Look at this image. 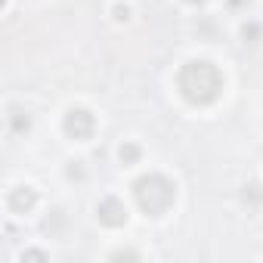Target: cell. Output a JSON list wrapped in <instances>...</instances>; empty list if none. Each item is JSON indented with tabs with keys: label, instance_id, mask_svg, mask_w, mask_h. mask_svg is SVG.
<instances>
[{
	"label": "cell",
	"instance_id": "cell-1",
	"mask_svg": "<svg viewBox=\"0 0 263 263\" xmlns=\"http://www.w3.org/2000/svg\"><path fill=\"white\" fill-rule=\"evenodd\" d=\"M174 84H177V93H180L189 105L208 108V105H214V102L223 96V90H226V74H223L220 65L211 62V59H186V62L177 68Z\"/></svg>",
	"mask_w": 263,
	"mask_h": 263
},
{
	"label": "cell",
	"instance_id": "cell-2",
	"mask_svg": "<svg viewBox=\"0 0 263 263\" xmlns=\"http://www.w3.org/2000/svg\"><path fill=\"white\" fill-rule=\"evenodd\" d=\"M134 201L146 217H164L177 204V183L161 171H149L134 180Z\"/></svg>",
	"mask_w": 263,
	"mask_h": 263
},
{
	"label": "cell",
	"instance_id": "cell-3",
	"mask_svg": "<svg viewBox=\"0 0 263 263\" xmlns=\"http://www.w3.org/2000/svg\"><path fill=\"white\" fill-rule=\"evenodd\" d=\"M96 127H99L96 115H93L90 108H84V105H71V108L62 115V134H65L71 143H87V140H93V137H96Z\"/></svg>",
	"mask_w": 263,
	"mask_h": 263
},
{
	"label": "cell",
	"instance_id": "cell-4",
	"mask_svg": "<svg viewBox=\"0 0 263 263\" xmlns=\"http://www.w3.org/2000/svg\"><path fill=\"white\" fill-rule=\"evenodd\" d=\"M127 204L118 198V195H105L96 201V220L105 226V229H121L127 223Z\"/></svg>",
	"mask_w": 263,
	"mask_h": 263
},
{
	"label": "cell",
	"instance_id": "cell-5",
	"mask_svg": "<svg viewBox=\"0 0 263 263\" xmlns=\"http://www.w3.org/2000/svg\"><path fill=\"white\" fill-rule=\"evenodd\" d=\"M7 208L13 211V214H31L34 208H37V189L34 186H16L10 195H7Z\"/></svg>",
	"mask_w": 263,
	"mask_h": 263
},
{
	"label": "cell",
	"instance_id": "cell-6",
	"mask_svg": "<svg viewBox=\"0 0 263 263\" xmlns=\"http://www.w3.org/2000/svg\"><path fill=\"white\" fill-rule=\"evenodd\" d=\"M118 161H121L124 167H134V164H140V161H143V149H140L137 143L124 140V143L118 146Z\"/></svg>",
	"mask_w": 263,
	"mask_h": 263
},
{
	"label": "cell",
	"instance_id": "cell-7",
	"mask_svg": "<svg viewBox=\"0 0 263 263\" xmlns=\"http://www.w3.org/2000/svg\"><path fill=\"white\" fill-rule=\"evenodd\" d=\"M10 130H13L16 137L28 134V130H31V115L22 111V108H13V115H10Z\"/></svg>",
	"mask_w": 263,
	"mask_h": 263
},
{
	"label": "cell",
	"instance_id": "cell-8",
	"mask_svg": "<svg viewBox=\"0 0 263 263\" xmlns=\"http://www.w3.org/2000/svg\"><path fill=\"white\" fill-rule=\"evenodd\" d=\"M241 201L251 204V208L263 204V186H260V183H245V186H241Z\"/></svg>",
	"mask_w": 263,
	"mask_h": 263
},
{
	"label": "cell",
	"instance_id": "cell-9",
	"mask_svg": "<svg viewBox=\"0 0 263 263\" xmlns=\"http://www.w3.org/2000/svg\"><path fill=\"white\" fill-rule=\"evenodd\" d=\"M260 37H263V28H260V22H254V19H248V22L241 25V44H245V47H248V44L254 47V44H257Z\"/></svg>",
	"mask_w": 263,
	"mask_h": 263
},
{
	"label": "cell",
	"instance_id": "cell-10",
	"mask_svg": "<svg viewBox=\"0 0 263 263\" xmlns=\"http://www.w3.org/2000/svg\"><path fill=\"white\" fill-rule=\"evenodd\" d=\"M65 177H68V180H84V177H87V174H84V161H68Z\"/></svg>",
	"mask_w": 263,
	"mask_h": 263
},
{
	"label": "cell",
	"instance_id": "cell-11",
	"mask_svg": "<svg viewBox=\"0 0 263 263\" xmlns=\"http://www.w3.org/2000/svg\"><path fill=\"white\" fill-rule=\"evenodd\" d=\"M108 257H111V260H124V257H127V260H140V254H137V251H130V248H121V251H111Z\"/></svg>",
	"mask_w": 263,
	"mask_h": 263
},
{
	"label": "cell",
	"instance_id": "cell-12",
	"mask_svg": "<svg viewBox=\"0 0 263 263\" xmlns=\"http://www.w3.org/2000/svg\"><path fill=\"white\" fill-rule=\"evenodd\" d=\"M111 13H115V19H118V22H130V7H127V4H118Z\"/></svg>",
	"mask_w": 263,
	"mask_h": 263
},
{
	"label": "cell",
	"instance_id": "cell-13",
	"mask_svg": "<svg viewBox=\"0 0 263 263\" xmlns=\"http://www.w3.org/2000/svg\"><path fill=\"white\" fill-rule=\"evenodd\" d=\"M22 260H47V254H44V251H25Z\"/></svg>",
	"mask_w": 263,
	"mask_h": 263
},
{
	"label": "cell",
	"instance_id": "cell-14",
	"mask_svg": "<svg viewBox=\"0 0 263 263\" xmlns=\"http://www.w3.org/2000/svg\"><path fill=\"white\" fill-rule=\"evenodd\" d=\"M226 4H229L232 10H241V7H248V4H251V0H226Z\"/></svg>",
	"mask_w": 263,
	"mask_h": 263
},
{
	"label": "cell",
	"instance_id": "cell-15",
	"mask_svg": "<svg viewBox=\"0 0 263 263\" xmlns=\"http://www.w3.org/2000/svg\"><path fill=\"white\" fill-rule=\"evenodd\" d=\"M183 4H189V7H201V4H208V0H183Z\"/></svg>",
	"mask_w": 263,
	"mask_h": 263
}]
</instances>
